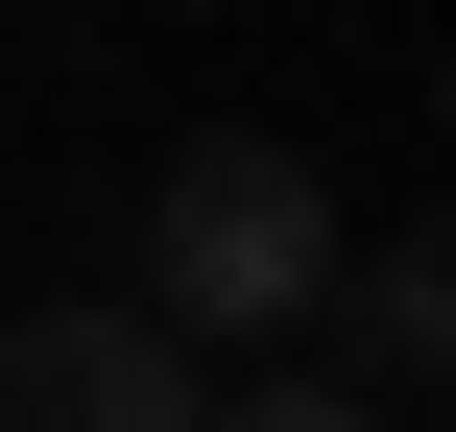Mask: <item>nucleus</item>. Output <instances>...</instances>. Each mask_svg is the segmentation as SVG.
I'll list each match as a JSON object with an SVG mask.
<instances>
[{
    "mask_svg": "<svg viewBox=\"0 0 456 432\" xmlns=\"http://www.w3.org/2000/svg\"><path fill=\"white\" fill-rule=\"evenodd\" d=\"M289 361H313V385H361V409L409 432V409L456 385V240H433V216L337 240V289H313V337H289Z\"/></svg>",
    "mask_w": 456,
    "mask_h": 432,
    "instance_id": "nucleus-3",
    "label": "nucleus"
},
{
    "mask_svg": "<svg viewBox=\"0 0 456 432\" xmlns=\"http://www.w3.org/2000/svg\"><path fill=\"white\" fill-rule=\"evenodd\" d=\"M0 432H216V361L144 337L120 289L96 313H0Z\"/></svg>",
    "mask_w": 456,
    "mask_h": 432,
    "instance_id": "nucleus-2",
    "label": "nucleus"
},
{
    "mask_svg": "<svg viewBox=\"0 0 456 432\" xmlns=\"http://www.w3.org/2000/svg\"><path fill=\"white\" fill-rule=\"evenodd\" d=\"M337 192H313V144H265V120H216V144H168L144 168V337H192V361H289L313 337V289H337Z\"/></svg>",
    "mask_w": 456,
    "mask_h": 432,
    "instance_id": "nucleus-1",
    "label": "nucleus"
},
{
    "mask_svg": "<svg viewBox=\"0 0 456 432\" xmlns=\"http://www.w3.org/2000/svg\"><path fill=\"white\" fill-rule=\"evenodd\" d=\"M216 432H385L361 385H216Z\"/></svg>",
    "mask_w": 456,
    "mask_h": 432,
    "instance_id": "nucleus-4",
    "label": "nucleus"
}]
</instances>
